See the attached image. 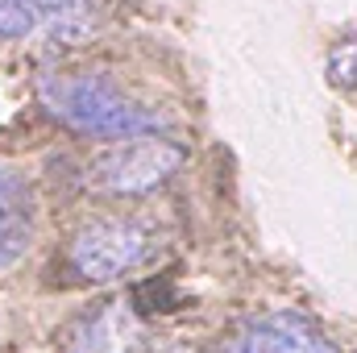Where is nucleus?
<instances>
[{
    "mask_svg": "<svg viewBox=\"0 0 357 353\" xmlns=\"http://www.w3.org/2000/svg\"><path fill=\"white\" fill-rule=\"evenodd\" d=\"M100 17V0H0L4 42H54L79 38Z\"/></svg>",
    "mask_w": 357,
    "mask_h": 353,
    "instance_id": "nucleus-4",
    "label": "nucleus"
},
{
    "mask_svg": "<svg viewBox=\"0 0 357 353\" xmlns=\"http://www.w3.org/2000/svg\"><path fill=\"white\" fill-rule=\"evenodd\" d=\"M38 229V200L29 191V183L0 167V270L21 262V254L29 250Z\"/></svg>",
    "mask_w": 357,
    "mask_h": 353,
    "instance_id": "nucleus-6",
    "label": "nucleus"
},
{
    "mask_svg": "<svg viewBox=\"0 0 357 353\" xmlns=\"http://www.w3.org/2000/svg\"><path fill=\"white\" fill-rule=\"evenodd\" d=\"M38 96L54 121L79 133H96V137L129 142V137H158L167 129L150 108L133 104L100 75H50L42 80Z\"/></svg>",
    "mask_w": 357,
    "mask_h": 353,
    "instance_id": "nucleus-1",
    "label": "nucleus"
},
{
    "mask_svg": "<svg viewBox=\"0 0 357 353\" xmlns=\"http://www.w3.org/2000/svg\"><path fill=\"white\" fill-rule=\"evenodd\" d=\"M178 163H183V150L171 142L129 137V142H112L108 150H100L84 171V183L96 195H146L175 175Z\"/></svg>",
    "mask_w": 357,
    "mask_h": 353,
    "instance_id": "nucleus-3",
    "label": "nucleus"
},
{
    "mask_svg": "<svg viewBox=\"0 0 357 353\" xmlns=\"http://www.w3.org/2000/svg\"><path fill=\"white\" fill-rule=\"evenodd\" d=\"M71 353H142V320L121 299L100 303L75 324Z\"/></svg>",
    "mask_w": 357,
    "mask_h": 353,
    "instance_id": "nucleus-7",
    "label": "nucleus"
},
{
    "mask_svg": "<svg viewBox=\"0 0 357 353\" xmlns=\"http://www.w3.org/2000/svg\"><path fill=\"white\" fill-rule=\"evenodd\" d=\"M158 353H183V350H158Z\"/></svg>",
    "mask_w": 357,
    "mask_h": 353,
    "instance_id": "nucleus-8",
    "label": "nucleus"
},
{
    "mask_svg": "<svg viewBox=\"0 0 357 353\" xmlns=\"http://www.w3.org/2000/svg\"><path fill=\"white\" fill-rule=\"evenodd\" d=\"M216 353H337L312 320L295 316V312H274V316H258L237 324Z\"/></svg>",
    "mask_w": 357,
    "mask_h": 353,
    "instance_id": "nucleus-5",
    "label": "nucleus"
},
{
    "mask_svg": "<svg viewBox=\"0 0 357 353\" xmlns=\"http://www.w3.org/2000/svg\"><path fill=\"white\" fill-rule=\"evenodd\" d=\"M162 250V233L154 220H142V216H112V220H88L71 250H67V262L71 274L84 278V283H116L142 266H150Z\"/></svg>",
    "mask_w": 357,
    "mask_h": 353,
    "instance_id": "nucleus-2",
    "label": "nucleus"
}]
</instances>
